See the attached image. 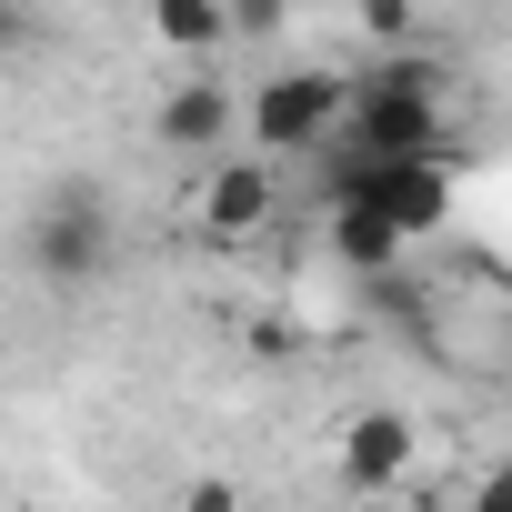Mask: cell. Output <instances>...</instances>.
Instances as JSON below:
<instances>
[{
    "label": "cell",
    "mask_w": 512,
    "mask_h": 512,
    "mask_svg": "<svg viewBox=\"0 0 512 512\" xmlns=\"http://www.w3.org/2000/svg\"><path fill=\"white\" fill-rule=\"evenodd\" d=\"M342 121H352V161H432V151H452L442 141V61L402 51V61L352 71Z\"/></svg>",
    "instance_id": "6da1fadb"
},
{
    "label": "cell",
    "mask_w": 512,
    "mask_h": 512,
    "mask_svg": "<svg viewBox=\"0 0 512 512\" xmlns=\"http://www.w3.org/2000/svg\"><path fill=\"white\" fill-rule=\"evenodd\" d=\"M342 101H352V71H272V81H251V101H241L251 161H302V151H322L332 121H342Z\"/></svg>",
    "instance_id": "7a4b0ae2"
},
{
    "label": "cell",
    "mask_w": 512,
    "mask_h": 512,
    "mask_svg": "<svg viewBox=\"0 0 512 512\" xmlns=\"http://www.w3.org/2000/svg\"><path fill=\"white\" fill-rule=\"evenodd\" d=\"M452 151H432V161H332V201H372L382 221H392V241L412 251V241H432L442 221H452Z\"/></svg>",
    "instance_id": "3957f363"
},
{
    "label": "cell",
    "mask_w": 512,
    "mask_h": 512,
    "mask_svg": "<svg viewBox=\"0 0 512 512\" xmlns=\"http://www.w3.org/2000/svg\"><path fill=\"white\" fill-rule=\"evenodd\" d=\"M101 262H111V221H101V191H91V181H71V191H61L41 221H31V272L71 292V282H91Z\"/></svg>",
    "instance_id": "277c9868"
},
{
    "label": "cell",
    "mask_w": 512,
    "mask_h": 512,
    "mask_svg": "<svg viewBox=\"0 0 512 512\" xmlns=\"http://www.w3.org/2000/svg\"><path fill=\"white\" fill-rule=\"evenodd\" d=\"M231 131H241V91H231L221 71L171 81V91H161V111H151V141H161V151H181V161H221V151H231Z\"/></svg>",
    "instance_id": "5b68a950"
},
{
    "label": "cell",
    "mask_w": 512,
    "mask_h": 512,
    "mask_svg": "<svg viewBox=\"0 0 512 512\" xmlns=\"http://www.w3.org/2000/svg\"><path fill=\"white\" fill-rule=\"evenodd\" d=\"M412 462H422V432H412V412H392V402L352 412V422H342V442H332L342 492H402V482H412Z\"/></svg>",
    "instance_id": "8992f818"
},
{
    "label": "cell",
    "mask_w": 512,
    "mask_h": 512,
    "mask_svg": "<svg viewBox=\"0 0 512 512\" xmlns=\"http://www.w3.org/2000/svg\"><path fill=\"white\" fill-rule=\"evenodd\" d=\"M272 211H282V171H272V161H251V151L201 161V231H211V241L272 231Z\"/></svg>",
    "instance_id": "52a82bcc"
},
{
    "label": "cell",
    "mask_w": 512,
    "mask_h": 512,
    "mask_svg": "<svg viewBox=\"0 0 512 512\" xmlns=\"http://www.w3.org/2000/svg\"><path fill=\"white\" fill-rule=\"evenodd\" d=\"M322 231H332V262H342V272H362V282H382V272L402 262V241H392V221H382L372 201H332V221H322Z\"/></svg>",
    "instance_id": "ba28073f"
},
{
    "label": "cell",
    "mask_w": 512,
    "mask_h": 512,
    "mask_svg": "<svg viewBox=\"0 0 512 512\" xmlns=\"http://www.w3.org/2000/svg\"><path fill=\"white\" fill-rule=\"evenodd\" d=\"M151 41L181 51V61H221V51H231V11H221V0H161V11H151Z\"/></svg>",
    "instance_id": "9c48e42d"
},
{
    "label": "cell",
    "mask_w": 512,
    "mask_h": 512,
    "mask_svg": "<svg viewBox=\"0 0 512 512\" xmlns=\"http://www.w3.org/2000/svg\"><path fill=\"white\" fill-rule=\"evenodd\" d=\"M412 31H422V21H412V0H362V41H372L382 61H402Z\"/></svg>",
    "instance_id": "30bf717a"
},
{
    "label": "cell",
    "mask_w": 512,
    "mask_h": 512,
    "mask_svg": "<svg viewBox=\"0 0 512 512\" xmlns=\"http://www.w3.org/2000/svg\"><path fill=\"white\" fill-rule=\"evenodd\" d=\"M462 512H512V462H482L472 492H462Z\"/></svg>",
    "instance_id": "8fae6325"
},
{
    "label": "cell",
    "mask_w": 512,
    "mask_h": 512,
    "mask_svg": "<svg viewBox=\"0 0 512 512\" xmlns=\"http://www.w3.org/2000/svg\"><path fill=\"white\" fill-rule=\"evenodd\" d=\"M181 512H241V482H221V472H201V482L181 492Z\"/></svg>",
    "instance_id": "7c38bea8"
},
{
    "label": "cell",
    "mask_w": 512,
    "mask_h": 512,
    "mask_svg": "<svg viewBox=\"0 0 512 512\" xmlns=\"http://www.w3.org/2000/svg\"><path fill=\"white\" fill-rule=\"evenodd\" d=\"M31 41H41V21H31V11H11V0H0V61H11V51H31Z\"/></svg>",
    "instance_id": "4fadbf2b"
}]
</instances>
